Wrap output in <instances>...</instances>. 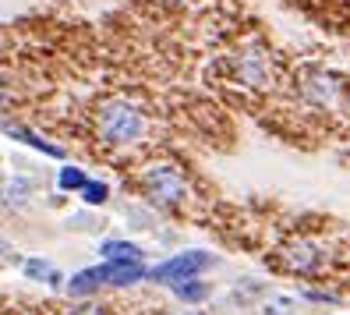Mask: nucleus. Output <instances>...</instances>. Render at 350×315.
I'll return each mask as SVG.
<instances>
[{
    "mask_svg": "<svg viewBox=\"0 0 350 315\" xmlns=\"http://www.w3.org/2000/svg\"><path fill=\"white\" fill-rule=\"evenodd\" d=\"M146 128H149L146 114L128 99H110L96 114V135L110 149H131V145H138L146 138Z\"/></svg>",
    "mask_w": 350,
    "mask_h": 315,
    "instance_id": "1",
    "label": "nucleus"
},
{
    "mask_svg": "<svg viewBox=\"0 0 350 315\" xmlns=\"http://www.w3.org/2000/svg\"><path fill=\"white\" fill-rule=\"evenodd\" d=\"M142 188H146V195L159 205H184V199H188V181H184V174L177 171V166H149L146 174H142Z\"/></svg>",
    "mask_w": 350,
    "mask_h": 315,
    "instance_id": "2",
    "label": "nucleus"
},
{
    "mask_svg": "<svg viewBox=\"0 0 350 315\" xmlns=\"http://www.w3.org/2000/svg\"><path fill=\"white\" fill-rule=\"evenodd\" d=\"M209 262H213V255H205V251H184V255H174V259H167L163 266H156L152 269V280H159V284L191 280L195 273H202Z\"/></svg>",
    "mask_w": 350,
    "mask_h": 315,
    "instance_id": "3",
    "label": "nucleus"
},
{
    "mask_svg": "<svg viewBox=\"0 0 350 315\" xmlns=\"http://www.w3.org/2000/svg\"><path fill=\"white\" fill-rule=\"evenodd\" d=\"M304 96L312 99L319 110H336L340 103H343V96H347V89H343V81L336 75L312 71V75H308V81H304Z\"/></svg>",
    "mask_w": 350,
    "mask_h": 315,
    "instance_id": "4",
    "label": "nucleus"
},
{
    "mask_svg": "<svg viewBox=\"0 0 350 315\" xmlns=\"http://www.w3.org/2000/svg\"><path fill=\"white\" fill-rule=\"evenodd\" d=\"M237 78L244 86H265V78H269V64H265V57L258 53H248L237 60Z\"/></svg>",
    "mask_w": 350,
    "mask_h": 315,
    "instance_id": "5",
    "label": "nucleus"
},
{
    "mask_svg": "<svg viewBox=\"0 0 350 315\" xmlns=\"http://www.w3.org/2000/svg\"><path fill=\"white\" fill-rule=\"evenodd\" d=\"M99 251L107 255V262H142V255H146V251L131 241H107Z\"/></svg>",
    "mask_w": 350,
    "mask_h": 315,
    "instance_id": "6",
    "label": "nucleus"
},
{
    "mask_svg": "<svg viewBox=\"0 0 350 315\" xmlns=\"http://www.w3.org/2000/svg\"><path fill=\"white\" fill-rule=\"evenodd\" d=\"M286 262H291L297 273H312V269L319 266V251H315L312 244H297V248H291Z\"/></svg>",
    "mask_w": 350,
    "mask_h": 315,
    "instance_id": "7",
    "label": "nucleus"
},
{
    "mask_svg": "<svg viewBox=\"0 0 350 315\" xmlns=\"http://www.w3.org/2000/svg\"><path fill=\"white\" fill-rule=\"evenodd\" d=\"M25 195H29V181L25 177H8L4 181V205L8 209H22Z\"/></svg>",
    "mask_w": 350,
    "mask_h": 315,
    "instance_id": "8",
    "label": "nucleus"
},
{
    "mask_svg": "<svg viewBox=\"0 0 350 315\" xmlns=\"http://www.w3.org/2000/svg\"><path fill=\"white\" fill-rule=\"evenodd\" d=\"M174 294L180 301H205L209 298V284H202V280H180L174 284Z\"/></svg>",
    "mask_w": 350,
    "mask_h": 315,
    "instance_id": "9",
    "label": "nucleus"
},
{
    "mask_svg": "<svg viewBox=\"0 0 350 315\" xmlns=\"http://www.w3.org/2000/svg\"><path fill=\"white\" fill-rule=\"evenodd\" d=\"M57 184H60V192H85L89 177L81 174L78 166H64V171H60V177H57Z\"/></svg>",
    "mask_w": 350,
    "mask_h": 315,
    "instance_id": "10",
    "label": "nucleus"
},
{
    "mask_svg": "<svg viewBox=\"0 0 350 315\" xmlns=\"http://www.w3.org/2000/svg\"><path fill=\"white\" fill-rule=\"evenodd\" d=\"M262 315H297V301L286 298V294H276L262 305Z\"/></svg>",
    "mask_w": 350,
    "mask_h": 315,
    "instance_id": "11",
    "label": "nucleus"
},
{
    "mask_svg": "<svg viewBox=\"0 0 350 315\" xmlns=\"http://www.w3.org/2000/svg\"><path fill=\"white\" fill-rule=\"evenodd\" d=\"M107 195H110V188L107 184H96V181H89L85 192H81V199H85L89 205H103V202H107Z\"/></svg>",
    "mask_w": 350,
    "mask_h": 315,
    "instance_id": "12",
    "label": "nucleus"
},
{
    "mask_svg": "<svg viewBox=\"0 0 350 315\" xmlns=\"http://www.w3.org/2000/svg\"><path fill=\"white\" fill-rule=\"evenodd\" d=\"M25 277H32V280H43V277L57 280V273L50 269V262H39V259H29V262H25Z\"/></svg>",
    "mask_w": 350,
    "mask_h": 315,
    "instance_id": "13",
    "label": "nucleus"
},
{
    "mask_svg": "<svg viewBox=\"0 0 350 315\" xmlns=\"http://www.w3.org/2000/svg\"><path fill=\"white\" fill-rule=\"evenodd\" d=\"M78 315H99V308H78Z\"/></svg>",
    "mask_w": 350,
    "mask_h": 315,
    "instance_id": "14",
    "label": "nucleus"
}]
</instances>
